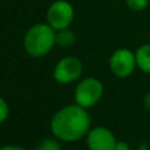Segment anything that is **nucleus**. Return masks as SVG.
Masks as SVG:
<instances>
[{
	"instance_id": "obj_1",
	"label": "nucleus",
	"mask_w": 150,
	"mask_h": 150,
	"mask_svg": "<svg viewBox=\"0 0 150 150\" xmlns=\"http://www.w3.org/2000/svg\"><path fill=\"white\" fill-rule=\"evenodd\" d=\"M50 129L55 138L63 142H75L88 134L91 116L87 108L79 104H70L58 109L52 117Z\"/></svg>"
},
{
	"instance_id": "obj_2",
	"label": "nucleus",
	"mask_w": 150,
	"mask_h": 150,
	"mask_svg": "<svg viewBox=\"0 0 150 150\" xmlns=\"http://www.w3.org/2000/svg\"><path fill=\"white\" fill-rule=\"evenodd\" d=\"M57 38V30L47 23H40L29 28L24 37V49L26 54L34 58H41L53 50Z\"/></svg>"
},
{
	"instance_id": "obj_3",
	"label": "nucleus",
	"mask_w": 150,
	"mask_h": 150,
	"mask_svg": "<svg viewBox=\"0 0 150 150\" xmlns=\"http://www.w3.org/2000/svg\"><path fill=\"white\" fill-rule=\"evenodd\" d=\"M104 86L96 78H84L82 79L74 91V100L83 108H91L96 105L103 98Z\"/></svg>"
},
{
	"instance_id": "obj_4",
	"label": "nucleus",
	"mask_w": 150,
	"mask_h": 150,
	"mask_svg": "<svg viewBox=\"0 0 150 150\" xmlns=\"http://www.w3.org/2000/svg\"><path fill=\"white\" fill-rule=\"evenodd\" d=\"M74 20V8L66 0H55L46 12V23L55 30L67 29Z\"/></svg>"
},
{
	"instance_id": "obj_5",
	"label": "nucleus",
	"mask_w": 150,
	"mask_h": 150,
	"mask_svg": "<svg viewBox=\"0 0 150 150\" xmlns=\"http://www.w3.org/2000/svg\"><path fill=\"white\" fill-rule=\"evenodd\" d=\"M83 73V63L76 57H65L57 62L53 71L54 80L59 84H70L76 82Z\"/></svg>"
},
{
	"instance_id": "obj_6",
	"label": "nucleus",
	"mask_w": 150,
	"mask_h": 150,
	"mask_svg": "<svg viewBox=\"0 0 150 150\" xmlns=\"http://www.w3.org/2000/svg\"><path fill=\"white\" fill-rule=\"evenodd\" d=\"M136 67H137L136 54L132 50L125 49V47L115 50L109 58V69L112 74L121 79L132 75Z\"/></svg>"
},
{
	"instance_id": "obj_7",
	"label": "nucleus",
	"mask_w": 150,
	"mask_h": 150,
	"mask_svg": "<svg viewBox=\"0 0 150 150\" xmlns=\"http://www.w3.org/2000/svg\"><path fill=\"white\" fill-rule=\"evenodd\" d=\"M86 137L88 150H115L117 144L113 132L105 127L92 128Z\"/></svg>"
},
{
	"instance_id": "obj_8",
	"label": "nucleus",
	"mask_w": 150,
	"mask_h": 150,
	"mask_svg": "<svg viewBox=\"0 0 150 150\" xmlns=\"http://www.w3.org/2000/svg\"><path fill=\"white\" fill-rule=\"evenodd\" d=\"M136 62H137V67L140 69L142 73L150 74V44L141 45L137 50H136Z\"/></svg>"
},
{
	"instance_id": "obj_9",
	"label": "nucleus",
	"mask_w": 150,
	"mask_h": 150,
	"mask_svg": "<svg viewBox=\"0 0 150 150\" xmlns=\"http://www.w3.org/2000/svg\"><path fill=\"white\" fill-rule=\"evenodd\" d=\"M76 41V37H75V33L70 29H62V30L57 32V38H55V42H57L58 46L61 47H70L73 46Z\"/></svg>"
},
{
	"instance_id": "obj_10",
	"label": "nucleus",
	"mask_w": 150,
	"mask_h": 150,
	"mask_svg": "<svg viewBox=\"0 0 150 150\" xmlns=\"http://www.w3.org/2000/svg\"><path fill=\"white\" fill-rule=\"evenodd\" d=\"M36 150H62L58 138H45L37 145Z\"/></svg>"
},
{
	"instance_id": "obj_11",
	"label": "nucleus",
	"mask_w": 150,
	"mask_h": 150,
	"mask_svg": "<svg viewBox=\"0 0 150 150\" xmlns=\"http://www.w3.org/2000/svg\"><path fill=\"white\" fill-rule=\"evenodd\" d=\"M125 1H127L128 8L134 11V12L144 11L149 5V0H125Z\"/></svg>"
},
{
	"instance_id": "obj_12",
	"label": "nucleus",
	"mask_w": 150,
	"mask_h": 150,
	"mask_svg": "<svg viewBox=\"0 0 150 150\" xmlns=\"http://www.w3.org/2000/svg\"><path fill=\"white\" fill-rule=\"evenodd\" d=\"M8 116H9V105L5 99L0 96V124H3L8 119Z\"/></svg>"
},
{
	"instance_id": "obj_13",
	"label": "nucleus",
	"mask_w": 150,
	"mask_h": 150,
	"mask_svg": "<svg viewBox=\"0 0 150 150\" xmlns=\"http://www.w3.org/2000/svg\"><path fill=\"white\" fill-rule=\"evenodd\" d=\"M115 150H130V149H129V145H128L127 142H124V141H117Z\"/></svg>"
},
{
	"instance_id": "obj_14",
	"label": "nucleus",
	"mask_w": 150,
	"mask_h": 150,
	"mask_svg": "<svg viewBox=\"0 0 150 150\" xmlns=\"http://www.w3.org/2000/svg\"><path fill=\"white\" fill-rule=\"evenodd\" d=\"M0 150H25V149L17 145H5V146H1Z\"/></svg>"
},
{
	"instance_id": "obj_15",
	"label": "nucleus",
	"mask_w": 150,
	"mask_h": 150,
	"mask_svg": "<svg viewBox=\"0 0 150 150\" xmlns=\"http://www.w3.org/2000/svg\"><path fill=\"white\" fill-rule=\"evenodd\" d=\"M144 105H145V108L150 112V91L146 93L145 98H144Z\"/></svg>"
}]
</instances>
